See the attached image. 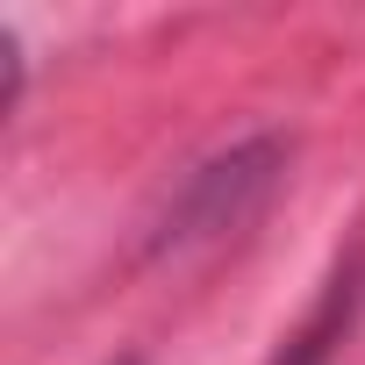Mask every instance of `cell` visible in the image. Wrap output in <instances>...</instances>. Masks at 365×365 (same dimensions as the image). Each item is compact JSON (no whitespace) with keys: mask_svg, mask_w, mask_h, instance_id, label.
Masks as SVG:
<instances>
[{"mask_svg":"<svg viewBox=\"0 0 365 365\" xmlns=\"http://www.w3.org/2000/svg\"><path fill=\"white\" fill-rule=\"evenodd\" d=\"M358 315H365V244H358V251H344V258L329 265V279H322L315 308L301 315V329H294V336H279L272 365H329V358H336V344L358 329Z\"/></svg>","mask_w":365,"mask_h":365,"instance_id":"6da1fadb","label":"cell"},{"mask_svg":"<svg viewBox=\"0 0 365 365\" xmlns=\"http://www.w3.org/2000/svg\"><path fill=\"white\" fill-rule=\"evenodd\" d=\"M108 365H143V358H108Z\"/></svg>","mask_w":365,"mask_h":365,"instance_id":"7a4b0ae2","label":"cell"}]
</instances>
